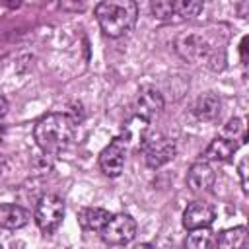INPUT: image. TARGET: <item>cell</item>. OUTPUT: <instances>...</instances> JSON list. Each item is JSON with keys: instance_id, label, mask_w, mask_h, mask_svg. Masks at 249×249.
<instances>
[{"instance_id": "obj_2", "label": "cell", "mask_w": 249, "mask_h": 249, "mask_svg": "<svg viewBox=\"0 0 249 249\" xmlns=\"http://www.w3.org/2000/svg\"><path fill=\"white\" fill-rule=\"evenodd\" d=\"M95 19L107 37H123L136 25L138 6L134 0H101L95 6Z\"/></svg>"}, {"instance_id": "obj_14", "label": "cell", "mask_w": 249, "mask_h": 249, "mask_svg": "<svg viewBox=\"0 0 249 249\" xmlns=\"http://www.w3.org/2000/svg\"><path fill=\"white\" fill-rule=\"evenodd\" d=\"M109 218H111V212L105 208H97V206H88L78 212V224L89 231H99L107 224Z\"/></svg>"}, {"instance_id": "obj_3", "label": "cell", "mask_w": 249, "mask_h": 249, "mask_svg": "<svg viewBox=\"0 0 249 249\" xmlns=\"http://www.w3.org/2000/svg\"><path fill=\"white\" fill-rule=\"evenodd\" d=\"M175 51L191 62H204L212 70H222L226 66V51L222 45H216L208 39L206 33L196 29L185 31L175 39Z\"/></svg>"}, {"instance_id": "obj_1", "label": "cell", "mask_w": 249, "mask_h": 249, "mask_svg": "<svg viewBox=\"0 0 249 249\" xmlns=\"http://www.w3.org/2000/svg\"><path fill=\"white\" fill-rule=\"evenodd\" d=\"M76 121L66 113H49L33 126V138L45 154L66 150L76 136Z\"/></svg>"}, {"instance_id": "obj_22", "label": "cell", "mask_w": 249, "mask_h": 249, "mask_svg": "<svg viewBox=\"0 0 249 249\" xmlns=\"http://www.w3.org/2000/svg\"><path fill=\"white\" fill-rule=\"evenodd\" d=\"M6 111H8V99L2 95V91H0V119L6 115Z\"/></svg>"}, {"instance_id": "obj_5", "label": "cell", "mask_w": 249, "mask_h": 249, "mask_svg": "<svg viewBox=\"0 0 249 249\" xmlns=\"http://www.w3.org/2000/svg\"><path fill=\"white\" fill-rule=\"evenodd\" d=\"M35 224L39 226L41 231L53 233L64 218V200L56 195H43L35 206Z\"/></svg>"}, {"instance_id": "obj_21", "label": "cell", "mask_w": 249, "mask_h": 249, "mask_svg": "<svg viewBox=\"0 0 249 249\" xmlns=\"http://www.w3.org/2000/svg\"><path fill=\"white\" fill-rule=\"evenodd\" d=\"M239 54H241V62L247 64V37H243L239 43Z\"/></svg>"}, {"instance_id": "obj_4", "label": "cell", "mask_w": 249, "mask_h": 249, "mask_svg": "<svg viewBox=\"0 0 249 249\" xmlns=\"http://www.w3.org/2000/svg\"><path fill=\"white\" fill-rule=\"evenodd\" d=\"M140 150L144 154L146 165L156 169V167H161V165H165L167 161H171L175 158L177 146H175V140H171L169 136L152 134V136H144L142 138Z\"/></svg>"}, {"instance_id": "obj_10", "label": "cell", "mask_w": 249, "mask_h": 249, "mask_svg": "<svg viewBox=\"0 0 249 249\" xmlns=\"http://www.w3.org/2000/svg\"><path fill=\"white\" fill-rule=\"evenodd\" d=\"M214 169L210 167V163L206 160L202 161H195L191 167H189V173H187V185L191 191L195 193H202V191H208L212 185H214Z\"/></svg>"}, {"instance_id": "obj_13", "label": "cell", "mask_w": 249, "mask_h": 249, "mask_svg": "<svg viewBox=\"0 0 249 249\" xmlns=\"http://www.w3.org/2000/svg\"><path fill=\"white\" fill-rule=\"evenodd\" d=\"M29 222V212L19 204H0V228L19 230Z\"/></svg>"}, {"instance_id": "obj_20", "label": "cell", "mask_w": 249, "mask_h": 249, "mask_svg": "<svg viewBox=\"0 0 249 249\" xmlns=\"http://www.w3.org/2000/svg\"><path fill=\"white\" fill-rule=\"evenodd\" d=\"M237 171H239V177H241V187H243V193H247V191H249V187H247V158H243V160L239 161Z\"/></svg>"}, {"instance_id": "obj_18", "label": "cell", "mask_w": 249, "mask_h": 249, "mask_svg": "<svg viewBox=\"0 0 249 249\" xmlns=\"http://www.w3.org/2000/svg\"><path fill=\"white\" fill-rule=\"evenodd\" d=\"M224 136L228 138H233L241 144H245V138H247V130H245V121L243 119H231L226 128H224Z\"/></svg>"}, {"instance_id": "obj_19", "label": "cell", "mask_w": 249, "mask_h": 249, "mask_svg": "<svg viewBox=\"0 0 249 249\" xmlns=\"http://www.w3.org/2000/svg\"><path fill=\"white\" fill-rule=\"evenodd\" d=\"M60 8L66 12H82L86 8V0H60Z\"/></svg>"}, {"instance_id": "obj_12", "label": "cell", "mask_w": 249, "mask_h": 249, "mask_svg": "<svg viewBox=\"0 0 249 249\" xmlns=\"http://www.w3.org/2000/svg\"><path fill=\"white\" fill-rule=\"evenodd\" d=\"M220 109H222L220 97L216 93H212V91H206L196 99V103L193 107V113L196 115V119L212 123V121H216L220 117Z\"/></svg>"}, {"instance_id": "obj_15", "label": "cell", "mask_w": 249, "mask_h": 249, "mask_svg": "<svg viewBox=\"0 0 249 249\" xmlns=\"http://www.w3.org/2000/svg\"><path fill=\"white\" fill-rule=\"evenodd\" d=\"M216 245L224 247V249H239V247L247 245V228L237 226V228L224 230L220 233V237L216 239Z\"/></svg>"}, {"instance_id": "obj_23", "label": "cell", "mask_w": 249, "mask_h": 249, "mask_svg": "<svg viewBox=\"0 0 249 249\" xmlns=\"http://www.w3.org/2000/svg\"><path fill=\"white\" fill-rule=\"evenodd\" d=\"M0 4H4L8 8H18L21 4V0H0Z\"/></svg>"}, {"instance_id": "obj_7", "label": "cell", "mask_w": 249, "mask_h": 249, "mask_svg": "<svg viewBox=\"0 0 249 249\" xmlns=\"http://www.w3.org/2000/svg\"><path fill=\"white\" fill-rule=\"evenodd\" d=\"M126 138L124 136H117L111 140L109 146L103 148V152L99 154V167L105 175L109 177H119L124 169V160H126Z\"/></svg>"}, {"instance_id": "obj_11", "label": "cell", "mask_w": 249, "mask_h": 249, "mask_svg": "<svg viewBox=\"0 0 249 249\" xmlns=\"http://www.w3.org/2000/svg\"><path fill=\"white\" fill-rule=\"evenodd\" d=\"M239 146H241V142H237L233 138L218 136L204 150V160L206 161H228V160H231V156L237 152Z\"/></svg>"}, {"instance_id": "obj_6", "label": "cell", "mask_w": 249, "mask_h": 249, "mask_svg": "<svg viewBox=\"0 0 249 249\" xmlns=\"http://www.w3.org/2000/svg\"><path fill=\"white\" fill-rule=\"evenodd\" d=\"M99 231L105 243L126 245L136 237V220L130 214H111V218Z\"/></svg>"}, {"instance_id": "obj_8", "label": "cell", "mask_w": 249, "mask_h": 249, "mask_svg": "<svg viewBox=\"0 0 249 249\" xmlns=\"http://www.w3.org/2000/svg\"><path fill=\"white\" fill-rule=\"evenodd\" d=\"M163 109V97L161 93L152 86H142L138 89L136 101H134V115L146 123L154 121Z\"/></svg>"}, {"instance_id": "obj_9", "label": "cell", "mask_w": 249, "mask_h": 249, "mask_svg": "<svg viewBox=\"0 0 249 249\" xmlns=\"http://www.w3.org/2000/svg\"><path fill=\"white\" fill-rule=\"evenodd\" d=\"M216 218V212L206 202H191L183 212V228L185 230H196V228H210Z\"/></svg>"}, {"instance_id": "obj_16", "label": "cell", "mask_w": 249, "mask_h": 249, "mask_svg": "<svg viewBox=\"0 0 249 249\" xmlns=\"http://www.w3.org/2000/svg\"><path fill=\"white\" fill-rule=\"evenodd\" d=\"M204 8V0H171V10L189 19V18H196Z\"/></svg>"}, {"instance_id": "obj_17", "label": "cell", "mask_w": 249, "mask_h": 249, "mask_svg": "<svg viewBox=\"0 0 249 249\" xmlns=\"http://www.w3.org/2000/svg\"><path fill=\"white\" fill-rule=\"evenodd\" d=\"M191 233L187 235V245L193 247V249H206L210 247L214 241H212V233L208 228H196V230H189Z\"/></svg>"}]
</instances>
